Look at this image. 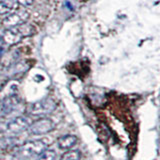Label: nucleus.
<instances>
[{
    "label": "nucleus",
    "mask_w": 160,
    "mask_h": 160,
    "mask_svg": "<svg viewBox=\"0 0 160 160\" xmlns=\"http://www.w3.org/2000/svg\"><path fill=\"white\" fill-rule=\"evenodd\" d=\"M44 149H46V145L42 141L34 140L23 143L21 146L16 148L14 152L15 160H27L32 157H35L41 153Z\"/></svg>",
    "instance_id": "f257e3e1"
},
{
    "label": "nucleus",
    "mask_w": 160,
    "mask_h": 160,
    "mask_svg": "<svg viewBox=\"0 0 160 160\" xmlns=\"http://www.w3.org/2000/svg\"><path fill=\"white\" fill-rule=\"evenodd\" d=\"M31 124V120L24 116H18L11 119L7 123L2 124L0 126V133L8 135L7 137H13L20 132L28 129L29 125Z\"/></svg>",
    "instance_id": "f03ea898"
},
{
    "label": "nucleus",
    "mask_w": 160,
    "mask_h": 160,
    "mask_svg": "<svg viewBox=\"0 0 160 160\" xmlns=\"http://www.w3.org/2000/svg\"><path fill=\"white\" fill-rule=\"evenodd\" d=\"M55 109H56V102L51 98H45L30 104L27 111L35 116H44L52 113Z\"/></svg>",
    "instance_id": "7ed1b4c3"
},
{
    "label": "nucleus",
    "mask_w": 160,
    "mask_h": 160,
    "mask_svg": "<svg viewBox=\"0 0 160 160\" xmlns=\"http://www.w3.org/2000/svg\"><path fill=\"white\" fill-rule=\"evenodd\" d=\"M28 18H29V12L27 10H24V9L15 10V11L8 14L7 16L3 19L2 25L6 29L14 28L25 23L28 20Z\"/></svg>",
    "instance_id": "20e7f679"
},
{
    "label": "nucleus",
    "mask_w": 160,
    "mask_h": 160,
    "mask_svg": "<svg viewBox=\"0 0 160 160\" xmlns=\"http://www.w3.org/2000/svg\"><path fill=\"white\" fill-rule=\"evenodd\" d=\"M55 128V124L50 118L42 117L31 122L29 125V131L33 135H44L51 132Z\"/></svg>",
    "instance_id": "39448f33"
},
{
    "label": "nucleus",
    "mask_w": 160,
    "mask_h": 160,
    "mask_svg": "<svg viewBox=\"0 0 160 160\" xmlns=\"http://www.w3.org/2000/svg\"><path fill=\"white\" fill-rule=\"evenodd\" d=\"M20 104V100L17 96L12 95L4 98L0 101V117H5L11 114Z\"/></svg>",
    "instance_id": "423d86ee"
},
{
    "label": "nucleus",
    "mask_w": 160,
    "mask_h": 160,
    "mask_svg": "<svg viewBox=\"0 0 160 160\" xmlns=\"http://www.w3.org/2000/svg\"><path fill=\"white\" fill-rule=\"evenodd\" d=\"M22 35L19 33L16 27L14 28H9L5 30L4 34L2 35V39H3V43H6L8 45H14L18 43L19 41H21L22 39Z\"/></svg>",
    "instance_id": "0eeeda50"
},
{
    "label": "nucleus",
    "mask_w": 160,
    "mask_h": 160,
    "mask_svg": "<svg viewBox=\"0 0 160 160\" xmlns=\"http://www.w3.org/2000/svg\"><path fill=\"white\" fill-rule=\"evenodd\" d=\"M77 142V137L75 135H64V136H61L57 141L58 147L62 150H68L70 148H72L75 144Z\"/></svg>",
    "instance_id": "6e6552de"
},
{
    "label": "nucleus",
    "mask_w": 160,
    "mask_h": 160,
    "mask_svg": "<svg viewBox=\"0 0 160 160\" xmlns=\"http://www.w3.org/2000/svg\"><path fill=\"white\" fill-rule=\"evenodd\" d=\"M17 8V3L14 0H2L0 1V14L11 13Z\"/></svg>",
    "instance_id": "1a4fd4ad"
},
{
    "label": "nucleus",
    "mask_w": 160,
    "mask_h": 160,
    "mask_svg": "<svg viewBox=\"0 0 160 160\" xmlns=\"http://www.w3.org/2000/svg\"><path fill=\"white\" fill-rule=\"evenodd\" d=\"M80 158H81V153L78 150H68L62 155L60 160H79Z\"/></svg>",
    "instance_id": "9d476101"
},
{
    "label": "nucleus",
    "mask_w": 160,
    "mask_h": 160,
    "mask_svg": "<svg viewBox=\"0 0 160 160\" xmlns=\"http://www.w3.org/2000/svg\"><path fill=\"white\" fill-rule=\"evenodd\" d=\"M38 156V160H55L56 159V152L54 150L44 149Z\"/></svg>",
    "instance_id": "9b49d317"
},
{
    "label": "nucleus",
    "mask_w": 160,
    "mask_h": 160,
    "mask_svg": "<svg viewBox=\"0 0 160 160\" xmlns=\"http://www.w3.org/2000/svg\"><path fill=\"white\" fill-rule=\"evenodd\" d=\"M14 1L19 5H22V6H29L33 3L34 0H14Z\"/></svg>",
    "instance_id": "f8f14e48"
},
{
    "label": "nucleus",
    "mask_w": 160,
    "mask_h": 160,
    "mask_svg": "<svg viewBox=\"0 0 160 160\" xmlns=\"http://www.w3.org/2000/svg\"><path fill=\"white\" fill-rule=\"evenodd\" d=\"M4 81H0V89H1L2 88V86H3V85H4Z\"/></svg>",
    "instance_id": "ddd939ff"
},
{
    "label": "nucleus",
    "mask_w": 160,
    "mask_h": 160,
    "mask_svg": "<svg viewBox=\"0 0 160 160\" xmlns=\"http://www.w3.org/2000/svg\"><path fill=\"white\" fill-rule=\"evenodd\" d=\"M1 54H2V48H0V58H1Z\"/></svg>",
    "instance_id": "4468645a"
}]
</instances>
